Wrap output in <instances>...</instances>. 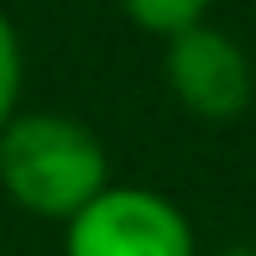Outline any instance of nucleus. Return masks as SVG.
<instances>
[{
    "mask_svg": "<svg viewBox=\"0 0 256 256\" xmlns=\"http://www.w3.org/2000/svg\"><path fill=\"white\" fill-rule=\"evenodd\" d=\"M0 188L32 220L68 225L94 194L110 188L104 142L84 120L58 110L16 115L0 131Z\"/></svg>",
    "mask_w": 256,
    "mask_h": 256,
    "instance_id": "1",
    "label": "nucleus"
},
{
    "mask_svg": "<svg viewBox=\"0 0 256 256\" xmlns=\"http://www.w3.org/2000/svg\"><path fill=\"white\" fill-rule=\"evenodd\" d=\"M63 256H199V246L168 194L110 183L63 225Z\"/></svg>",
    "mask_w": 256,
    "mask_h": 256,
    "instance_id": "2",
    "label": "nucleus"
},
{
    "mask_svg": "<svg viewBox=\"0 0 256 256\" xmlns=\"http://www.w3.org/2000/svg\"><path fill=\"white\" fill-rule=\"evenodd\" d=\"M162 78H168L172 100L199 120H236L256 100V68H251L246 48L230 32L209 26V21L168 37Z\"/></svg>",
    "mask_w": 256,
    "mask_h": 256,
    "instance_id": "3",
    "label": "nucleus"
},
{
    "mask_svg": "<svg viewBox=\"0 0 256 256\" xmlns=\"http://www.w3.org/2000/svg\"><path fill=\"white\" fill-rule=\"evenodd\" d=\"M209 6L214 0H120V10L136 21L142 32H152V37H178V32L199 26V21L209 16Z\"/></svg>",
    "mask_w": 256,
    "mask_h": 256,
    "instance_id": "4",
    "label": "nucleus"
},
{
    "mask_svg": "<svg viewBox=\"0 0 256 256\" xmlns=\"http://www.w3.org/2000/svg\"><path fill=\"white\" fill-rule=\"evenodd\" d=\"M21 74H26V63H21V37H16V26H10V16L0 10V131L16 120Z\"/></svg>",
    "mask_w": 256,
    "mask_h": 256,
    "instance_id": "5",
    "label": "nucleus"
},
{
    "mask_svg": "<svg viewBox=\"0 0 256 256\" xmlns=\"http://www.w3.org/2000/svg\"><path fill=\"white\" fill-rule=\"evenodd\" d=\"M220 256H256V246H225Z\"/></svg>",
    "mask_w": 256,
    "mask_h": 256,
    "instance_id": "6",
    "label": "nucleus"
}]
</instances>
